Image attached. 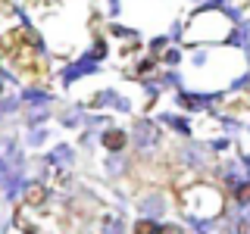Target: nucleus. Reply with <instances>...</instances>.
<instances>
[{"label":"nucleus","mask_w":250,"mask_h":234,"mask_svg":"<svg viewBox=\"0 0 250 234\" xmlns=\"http://www.w3.org/2000/svg\"><path fill=\"white\" fill-rule=\"evenodd\" d=\"M182 203H185V209L191 215H197V218H219L222 215V209H225V197H222V191L213 184H191L188 191H182Z\"/></svg>","instance_id":"nucleus-1"},{"label":"nucleus","mask_w":250,"mask_h":234,"mask_svg":"<svg viewBox=\"0 0 250 234\" xmlns=\"http://www.w3.org/2000/svg\"><path fill=\"white\" fill-rule=\"evenodd\" d=\"M222 97V94H191V91H178V103H182L185 109H209L216 103V100Z\"/></svg>","instance_id":"nucleus-2"},{"label":"nucleus","mask_w":250,"mask_h":234,"mask_svg":"<svg viewBox=\"0 0 250 234\" xmlns=\"http://www.w3.org/2000/svg\"><path fill=\"white\" fill-rule=\"evenodd\" d=\"M97 66H100V59H94L91 53H84L82 59H78V62H72V66H69L66 72H62V78H66V81H75V78L94 75V72H97Z\"/></svg>","instance_id":"nucleus-3"},{"label":"nucleus","mask_w":250,"mask_h":234,"mask_svg":"<svg viewBox=\"0 0 250 234\" xmlns=\"http://www.w3.org/2000/svg\"><path fill=\"white\" fill-rule=\"evenodd\" d=\"M135 144L141 147V150H150V147L156 144V137H160V131H156V125L150 122V119H141L138 125H135Z\"/></svg>","instance_id":"nucleus-4"},{"label":"nucleus","mask_w":250,"mask_h":234,"mask_svg":"<svg viewBox=\"0 0 250 234\" xmlns=\"http://www.w3.org/2000/svg\"><path fill=\"white\" fill-rule=\"evenodd\" d=\"M91 103L94 106H116V109H122V113H128V109H131V103L122 97V94H116V91H97Z\"/></svg>","instance_id":"nucleus-5"},{"label":"nucleus","mask_w":250,"mask_h":234,"mask_svg":"<svg viewBox=\"0 0 250 234\" xmlns=\"http://www.w3.org/2000/svg\"><path fill=\"white\" fill-rule=\"evenodd\" d=\"M125 131L122 128H106L104 135H100V144H104V150L106 153H122L125 150Z\"/></svg>","instance_id":"nucleus-6"},{"label":"nucleus","mask_w":250,"mask_h":234,"mask_svg":"<svg viewBox=\"0 0 250 234\" xmlns=\"http://www.w3.org/2000/svg\"><path fill=\"white\" fill-rule=\"evenodd\" d=\"M138 206H141V215L144 218H160L163 213H166V200H163L160 194H147Z\"/></svg>","instance_id":"nucleus-7"},{"label":"nucleus","mask_w":250,"mask_h":234,"mask_svg":"<svg viewBox=\"0 0 250 234\" xmlns=\"http://www.w3.org/2000/svg\"><path fill=\"white\" fill-rule=\"evenodd\" d=\"M225 44L241 47V50H247V53H250V22H238V25L231 28V35L225 38Z\"/></svg>","instance_id":"nucleus-8"},{"label":"nucleus","mask_w":250,"mask_h":234,"mask_svg":"<svg viewBox=\"0 0 250 234\" xmlns=\"http://www.w3.org/2000/svg\"><path fill=\"white\" fill-rule=\"evenodd\" d=\"M22 100H25L28 106H47V103H50V94L38 91V88H28L25 94H22Z\"/></svg>","instance_id":"nucleus-9"},{"label":"nucleus","mask_w":250,"mask_h":234,"mask_svg":"<svg viewBox=\"0 0 250 234\" xmlns=\"http://www.w3.org/2000/svg\"><path fill=\"white\" fill-rule=\"evenodd\" d=\"M163 122L169 125L172 131H178V135H191V125H188V119H182V116H163Z\"/></svg>","instance_id":"nucleus-10"},{"label":"nucleus","mask_w":250,"mask_h":234,"mask_svg":"<svg viewBox=\"0 0 250 234\" xmlns=\"http://www.w3.org/2000/svg\"><path fill=\"white\" fill-rule=\"evenodd\" d=\"M25 200L35 203V206H41V203L47 200V191H44L41 184H28V187H25Z\"/></svg>","instance_id":"nucleus-11"},{"label":"nucleus","mask_w":250,"mask_h":234,"mask_svg":"<svg viewBox=\"0 0 250 234\" xmlns=\"http://www.w3.org/2000/svg\"><path fill=\"white\" fill-rule=\"evenodd\" d=\"M47 159H50V162H69V159H72V147L60 144L53 153H47Z\"/></svg>","instance_id":"nucleus-12"},{"label":"nucleus","mask_w":250,"mask_h":234,"mask_svg":"<svg viewBox=\"0 0 250 234\" xmlns=\"http://www.w3.org/2000/svg\"><path fill=\"white\" fill-rule=\"evenodd\" d=\"M135 234H160V225H156V218H141L135 225Z\"/></svg>","instance_id":"nucleus-13"},{"label":"nucleus","mask_w":250,"mask_h":234,"mask_svg":"<svg viewBox=\"0 0 250 234\" xmlns=\"http://www.w3.org/2000/svg\"><path fill=\"white\" fill-rule=\"evenodd\" d=\"M160 84H166V88H182V75H178V72H166L160 78Z\"/></svg>","instance_id":"nucleus-14"},{"label":"nucleus","mask_w":250,"mask_h":234,"mask_svg":"<svg viewBox=\"0 0 250 234\" xmlns=\"http://www.w3.org/2000/svg\"><path fill=\"white\" fill-rule=\"evenodd\" d=\"M44 140H47V131H44V128H35V131H31V135H28V144H31V147L44 144Z\"/></svg>","instance_id":"nucleus-15"},{"label":"nucleus","mask_w":250,"mask_h":234,"mask_svg":"<svg viewBox=\"0 0 250 234\" xmlns=\"http://www.w3.org/2000/svg\"><path fill=\"white\" fill-rule=\"evenodd\" d=\"M104 234H122V222H119V218H106Z\"/></svg>","instance_id":"nucleus-16"},{"label":"nucleus","mask_w":250,"mask_h":234,"mask_svg":"<svg viewBox=\"0 0 250 234\" xmlns=\"http://www.w3.org/2000/svg\"><path fill=\"white\" fill-rule=\"evenodd\" d=\"M91 57H94V59H104V57H106V44H104V41H94Z\"/></svg>","instance_id":"nucleus-17"},{"label":"nucleus","mask_w":250,"mask_h":234,"mask_svg":"<svg viewBox=\"0 0 250 234\" xmlns=\"http://www.w3.org/2000/svg\"><path fill=\"white\" fill-rule=\"evenodd\" d=\"M163 59H166L169 66H178V59H182V53H178V50H166V57H163Z\"/></svg>","instance_id":"nucleus-18"},{"label":"nucleus","mask_w":250,"mask_h":234,"mask_svg":"<svg viewBox=\"0 0 250 234\" xmlns=\"http://www.w3.org/2000/svg\"><path fill=\"white\" fill-rule=\"evenodd\" d=\"M191 59H194V66H197V69H200V66H207V50H197Z\"/></svg>","instance_id":"nucleus-19"},{"label":"nucleus","mask_w":250,"mask_h":234,"mask_svg":"<svg viewBox=\"0 0 250 234\" xmlns=\"http://www.w3.org/2000/svg\"><path fill=\"white\" fill-rule=\"evenodd\" d=\"M160 234H185L178 225H160Z\"/></svg>","instance_id":"nucleus-20"},{"label":"nucleus","mask_w":250,"mask_h":234,"mask_svg":"<svg viewBox=\"0 0 250 234\" xmlns=\"http://www.w3.org/2000/svg\"><path fill=\"white\" fill-rule=\"evenodd\" d=\"M209 147H213V150H229V137H219V140H213Z\"/></svg>","instance_id":"nucleus-21"},{"label":"nucleus","mask_w":250,"mask_h":234,"mask_svg":"<svg viewBox=\"0 0 250 234\" xmlns=\"http://www.w3.org/2000/svg\"><path fill=\"white\" fill-rule=\"evenodd\" d=\"M106 10H109V13H113V16H116V13H119V10H122V3H119V0H106Z\"/></svg>","instance_id":"nucleus-22"},{"label":"nucleus","mask_w":250,"mask_h":234,"mask_svg":"<svg viewBox=\"0 0 250 234\" xmlns=\"http://www.w3.org/2000/svg\"><path fill=\"white\" fill-rule=\"evenodd\" d=\"M150 47H153V50H163V47H166V38H153Z\"/></svg>","instance_id":"nucleus-23"},{"label":"nucleus","mask_w":250,"mask_h":234,"mask_svg":"<svg viewBox=\"0 0 250 234\" xmlns=\"http://www.w3.org/2000/svg\"><path fill=\"white\" fill-rule=\"evenodd\" d=\"M247 128H250V125H247Z\"/></svg>","instance_id":"nucleus-24"}]
</instances>
